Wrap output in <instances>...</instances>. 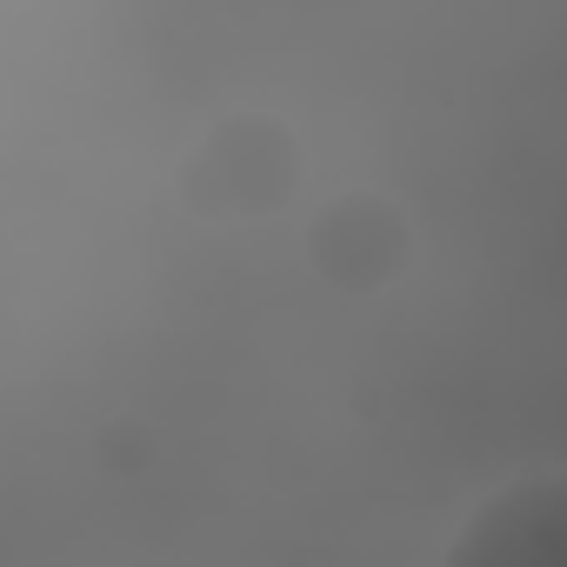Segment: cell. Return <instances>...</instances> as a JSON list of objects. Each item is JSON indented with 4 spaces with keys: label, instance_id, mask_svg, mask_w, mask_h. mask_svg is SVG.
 Returning a JSON list of instances; mask_svg holds the SVG:
<instances>
[{
    "label": "cell",
    "instance_id": "1",
    "mask_svg": "<svg viewBox=\"0 0 567 567\" xmlns=\"http://www.w3.org/2000/svg\"><path fill=\"white\" fill-rule=\"evenodd\" d=\"M295 194H301V141L267 107L214 121L181 161V200L200 220H267Z\"/></svg>",
    "mask_w": 567,
    "mask_h": 567
},
{
    "label": "cell",
    "instance_id": "3",
    "mask_svg": "<svg viewBox=\"0 0 567 567\" xmlns=\"http://www.w3.org/2000/svg\"><path fill=\"white\" fill-rule=\"evenodd\" d=\"M447 567H567V487L554 474L501 487L474 507Z\"/></svg>",
    "mask_w": 567,
    "mask_h": 567
},
{
    "label": "cell",
    "instance_id": "2",
    "mask_svg": "<svg viewBox=\"0 0 567 567\" xmlns=\"http://www.w3.org/2000/svg\"><path fill=\"white\" fill-rule=\"evenodd\" d=\"M301 247H308V267L328 280V288L381 295L414 267V220H408L401 200H388L374 187H354V194H334L308 220Z\"/></svg>",
    "mask_w": 567,
    "mask_h": 567
}]
</instances>
